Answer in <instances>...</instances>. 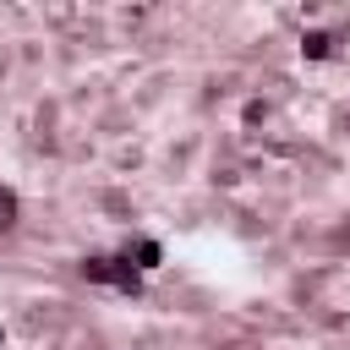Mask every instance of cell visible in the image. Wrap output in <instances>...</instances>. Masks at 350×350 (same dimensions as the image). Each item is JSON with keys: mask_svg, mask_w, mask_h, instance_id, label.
Masks as SVG:
<instances>
[{"mask_svg": "<svg viewBox=\"0 0 350 350\" xmlns=\"http://www.w3.org/2000/svg\"><path fill=\"white\" fill-rule=\"evenodd\" d=\"M82 279H93V284H115V290H142V273H137V262L120 252H93V257H82Z\"/></svg>", "mask_w": 350, "mask_h": 350, "instance_id": "cell-1", "label": "cell"}, {"mask_svg": "<svg viewBox=\"0 0 350 350\" xmlns=\"http://www.w3.org/2000/svg\"><path fill=\"white\" fill-rule=\"evenodd\" d=\"M334 55V33L328 27H306L301 33V60H328Z\"/></svg>", "mask_w": 350, "mask_h": 350, "instance_id": "cell-2", "label": "cell"}, {"mask_svg": "<svg viewBox=\"0 0 350 350\" xmlns=\"http://www.w3.org/2000/svg\"><path fill=\"white\" fill-rule=\"evenodd\" d=\"M126 257L137 262V273H153V268L164 262V246H159V241H131V246H126Z\"/></svg>", "mask_w": 350, "mask_h": 350, "instance_id": "cell-3", "label": "cell"}, {"mask_svg": "<svg viewBox=\"0 0 350 350\" xmlns=\"http://www.w3.org/2000/svg\"><path fill=\"white\" fill-rule=\"evenodd\" d=\"M16 224H22V197H16L11 186H0V235L16 230Z\"/></svg>", "mask_w": 350, "mask_h": 350, "instance_id": "cell-4", "label": "cell"}, {"mask_svg": "<svg viewBox=\"0 0 350 350\" xmlns=\"http://www.w3.org/2000/svg\"><path fill=\"white\" fill-rule=\"evenodd\" d=\"M0 339H5V334H0Z\"/></svg>", "mask_w": 350, "mask_h": 350, "instance_id": "cell-5", "label": "cell"}]
</instances>
